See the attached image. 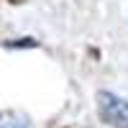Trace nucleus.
<instances>
[{
  "mask_svg": "<svg viewBox=\"0 0 128 128\" xmlns=\"http://www.w3.org/2000/svg\"><path fill=\"white\" fill-rule=\"evenodd\" d=\"M5 46L8 49H26V46L28 49H36L38 41L36 38H16V41H5Z\"/></svg>",
  "mask_w": 128,
  "mask_h": 128,
  "instance_id": "nucleus-1",
  "label": "nucleus"
}]
</instances>
